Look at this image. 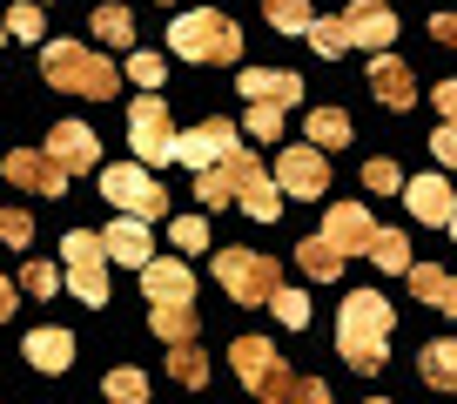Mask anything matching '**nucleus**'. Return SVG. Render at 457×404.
Here are the masks:
<instances>
[{
    "label": "nucleus",
    "mask_w": 457,
    "mask_h": 404,
    "mask_svg": "<svg viewBox=\"0 0 457 404\" xmlns=\"http://www.w3.org/2000/svg\"><path fill=\"white\" fill-rule=\"evenodd\" d=\"M195 196H202V209H222V202H243L256 223H276L283 216V196H276V182H270V169H262L249 148H236L228 162H215V169H202L195 175Z\"/></svg>",
    "instance_id": "nucleus-1"
},
{
    "label": "nucleus",
    "mask_w": 457,
    "mask_h": 404,
    "mask_svg": "<svg viewBox=\"0 0 457 404\" xmlns=\"http://www.w3.org/2000/svg\"><path fill=\"white\" fill-rule=\"evenodd\" d=\"M390 331H397V317H390V297H377V290H350L337 310V350L350 371H384V350H390Z\"/></svg>",
    "instance_id": "nucleus-2"
},
{
    "label": "nucleus",
    "mask_w": 457,
    "mask_h": 404,
    "mask_svg": "<svg viewBox=\"0 0 457 404\" xmlns=\"http://www.w3.org/2000/svg\"><path fill=\"white\" fill-rule=\"evenodd\" d=\"M41 74L54 88H68V95H81V101H108L114 81H121V68H114L108 55H95V47H81V41H47Z\"/></svg>",
    "instance_id": "nucleus-3"
},
{
    "label": "nucleus",
    "mask_w": 457,
    "mask_h": 404,
    "mask_svg": "<svg viewBox=\"0 0 457 404\" xmlns=\"http://www.w3.org/2000/svg\"><path fill=\"white\" fill-rule=\"evenodd\" d=\"M169 47L182 61H202V68H222V61L243 55V28L215 7H195V14H175L169 21Z\"/></svg>",
    "instance_id": "nucleus-4"
},
{
    "label": "nucleus",
    "mask_w": 457,
    "mask_h": 404,
    "mask_svg": "<svg viewBox=\"0 0 457 404\" xmlns=\"http://www.w3.org/2000/svg\"><path fill=\"white\" fill-rule=\"evenodd\" d=\"M228 371L243 377L262 404H289V384H296V371L283 364V350H276L270 337H236V344H228Z\"/></svg>",
    "instance_id": "nucleus-5"
},
{
    "label": "nucleus",
    "mask_w": 457,
    "mask_h": 404,
    "mask_svg": "<svg viewBox=\"0 0 457 404\" xmlns=\"http://www.w3.org/2000/svg\"><path fill=\"white\" fill-rule=\"evenodd\" d=\"M101 196L114 202V216H135V223H162V216H169V189H162L142 162H114V169H101Z\"/></svg>",
    "instance_id": "nucleus-6"
},
{
    "label": "nucleus",
    "mask_w": 457,
    "mask_h": 404,
    "mask_svg": "<svg viewBox=\"0 0 457 404\" xmlns=\"http://www.w3.org/2000/svg\"><path fill=\"white\" fill-rule=\"evenodd\" d=\"M215 283L228 290V303H270L283 290V270L262 249H215Z\"/></svg>",
    "instance_id": "nucleus-7"
},
{
    "label": "nucleus",
    "mask_w": 457,
    "mask_h": 404,
    "mask_svg": "<svg viewBox=\"0 0 457 404\" xmlns=\"http://www.w3.org/2000/svg\"><path fill=\"white\" fill-rule=\"evenodd\" d=\"M61 263H68V290L81 303H108V249H101L95 230H68L61 236Z\"/></svg>",
    "instance_id": "nucleus-8"
},
{
    "label": "nucleus",
    "mask_w": 457,
    "mask_h": 404,
    "mask_svg": "<svg viewBox=\"0 0 457 404\" xmlns=\"http://www.w3.org/2000/svg\"><path fill=\"white\" fill-rule=\"evenodd\" d=\"M129 142H135V162H142V169L175 162V142H182V135H175L162 95H135V108H129Z\"/></svg>",
    "instance_id": "nucleus-9"
},
{
    "label": "nucleus",
    "mask_w": 457,
    "mask_h": 404,
    "mask_svg": "<svg viewBox=\"0 0 457 404\" xmlns=\"http://www.w3.org/2000/svg\"><path fill=\"white\" fill-rule=\"evenodd\" d=\"M236 148H243V129H236V122H202V129H188L182 142H175V162L202 175V169H215V162H228Z\"/></svg>",
    "instance_id": "nucleus-10"
},
{
    "label": "nucleus",
    "mask_w": 457,
    "mask_h": 404,
    "mask_svg": "<svg viewBox=\"0 0 457 404\" xmlns=\"http://www.w3.org/2000/svg\"><path fill=\"white\" fill-rule=\"evenodd\" d=\"M270 182L276 189H289V196H303V202H316L329 189V162H323V148H283V156H276V169H270Z\"/></svg>",
    "instance_id": "nucleus-11"
},
{
    "label": "nucleus",
    "mask_w": 457,
    "mask_h": 404,
    "mask_svg": "<svg viewBox=\"0 0 457 404\" xmlns=\"http://www.w3.org/2000/svg\"><path fill=\"white\" fill-rule=\"evenodd\" d=\"M323 243L337 249L343 263H350V257H370V243H377L370 209H363V202H337V209L323 216Z\"/></svg>",
    "instance_id": "nucleus-12"
},
{
    "label": "nucleus",
    "mask_w": 457,
    "mask_h": 404,
    "mask_svg": "<svg viewBox=\"0 0 457 404\" xmlns=\"http://www.w3.org/2000/svg\"><path fill=\"white\" fill-rule=\"evenodd\" d=\"M343 41L350 47H370V55H390V34H397V14H390L384 0H350L343 7Z\"/></svg>",
    "instance_id": "nucleus-13"
},
{
    "label": "nucleus",
    "mask_w": 457,
    "mask_h": 404,
    "mask_svg": "<svg viewBox=\"0 0 457 404\" xmlns=\"http://www.w3.org/2000/svg\"><path fill=\"white\" fill-rule=\"evenodd\" d=\"M7 182L14 189H34V196H68V169H61L47 148H7Z\"/></svg>",
    "instance_id": "nucleus-14"
},
{
    "label": "nucleus",
    "mask_w": 457,
    "mask_h": 404,
    "mask_svg": "<svg viewBox=\"0 0 457 404\" xmlns=\"http://www.w3.org/2000/svg\"><path fill=\"white\" fill-rule=\"evenodd\" d=\"M47 156L68 175H87V169H101V135L87 129V122H61V129L47 135Z\"/></svg>",
    "instance_id": "nucleus-15"
},
{
    "label": "nucleus",
    "mask_w": 457,
    "mask_h": 404,
    "mask_svg": "<svg viewBox=\"0 0 457 404\" xmlns=\"http://www.w3.org/2000/svg\"><path fill=\"white\" fill-rule=\"evenodd\" d=\"M403 202H411L417 223H437V230H451V216H457V196H451V182H444V169L403 182Z\"/></svg>",
    "instance_id": "nucleus-16"
},
{
    "label": "nucleus",
    "mask_w": 457,
    "mask_h": 404,
    "mask_svg": "<svg viewBox=\"0 0 457 404\" xmlns=\"http://www.w3.org/2000/svg\"><path fill=\"white\" fill-rule=\"evenodd\" d=\"M236 88H243L249 101H276V108H296L303 101V74H289V68H243Z\"/></svg>",
    "instance_id": "nucleus-17"
},
{
    "label": "nucleus",
    "mask_w": 457,
    "mask_h": 404,
    "mask_svg": "<svg viewBox=\"0 0 457 404\" xmlns=\"http://www.w3.org/2000/svg\"><path fill=\"white\" fill-rule=\"evenodd\" d=\"M142 290H148V303H195V276H188V263H175V257H155L142 270Z\"/></svg>",
    "instance_id": "nucleus-18"
},
{
    "label": "nucleus",
    "mask_w": 457,
    "mask_h": 404,
    "mask_svg": "<svg viewBox=\"0 0 457 404\" xmlns=\"http://www.w3.org/2000/svg\"><path fill=\"white\" fill-rule=\"evenodd\" d=\"M101 249H108L114 263H129V270H148V263H155V243H148V223H135V216H114V230L101 236Z\"/></svg>",
    "instance_id": "nucleus-19"
},
{
    "label": "nucleus",
    "mask_w": 457,
    "mask_h": 404,
    "mask_svg": "<svg viewBox=\"0 0 457 404\" xmlns=\"http://www.w3.org/2000/svg\"><path fill=\"white\" fill-rule=\"evenodd\" d=\"M370 95L384 101V108H411V101H417V74L403 68L397 55H377L370 61Z\"/></svg>",
    "instance_id": "nucleus-20"
},
{
    "label": "nucleus",
    "mask_w": 457,
    "mask_h": 404,
    "mask_svg": "<svg viewBox=\"0 0 457 404\" xmlns=\"http://www.w3.org/2000/svg\"><path fill=\"white\" fill-rule=\"evenodd\" d=\"M148 331L162 344H195V303H148Z\"/></svg>",
    "instance_id": "nucleus-21"
},
{
    "label": "nucleus",
    "mask_w": 457,
    "mask_h": 404,
    "mask_svg": "<svg viewBox=\"0 0 457 404\" xmlns=\"http://www.w3.org/2000/svg\"><path fill=\"white\" fill-rule=\"evenodd\" d=\"M417 371H424V384L457 391V337H430V344L417 350Z\"/></svg>",
    "instance_id": "nucleus-22"
},
{
    "label": "nucleus",
    "mask_w": 457,
    "mask_h": 404,
    "mask_svg": "<svg viewBox=\"0 0 457 404\" xmlns=\"http://www.w3.org/2000/svg\"><path fill=\"white\" fill-rule=\"evenodd\" d=\"M411 290L430 303V310H451V317H457V276H451V270H430V263H411Z\"/></svg>",
    "instance_id": "nucleus-23"
},
{
    "label": "nucleus",
    "mask_w": 457,
    "mask_h": 404,
    "mask_svg": "<svg viewBox=\"0 0 457 404\" xmlns=\"http://www.w3.org/2000/svg\"><path fill=\"white\" fill-rule=\"evenodd\" d=\"M28 364L34 371H68L74 364V337L68 331H28Z\"/></svg>",
    "instance_id": "nucleus-24"
},
{
    "label": "nucleus",
    "mask_w": 457,
    "mask_h": 404,
    "mask_svg": "<svg viewBox=\"0 0 457 404\" xmlns=\"http://www.w3.org/2000/svg\"><path fill=\"white\" fill-rule=\"evenodd\" d=\"M87 28H95L101 47H135V14H129V7H114V0H108V7H95Z\"/></svg>",
    "instance_id": "nucleus-25"
},
{
    "label": "nucleus",
    "mask_w": 457,
    "mask_h": 404,
    "mask_svg": "<svg viewBox=\"0 0 457 404\" xmlns=\"http://www.w3.org/2000/svg\"><path fill=\"white\" fill-rule=\"evenodd\" d=\"M310 148H343L350 142V115H343V108H310Z\"/></svg>",
    "instance_id": "nucleus-26"
},
{
    "label": "nucleus",
    "mask_w": 457,
    "mask_h": 404,
    "mask_svg": "<svg viewBox=\"0 0 457 404\" xmlns=\"http://www.w3.org/2000/svg\"><path fill=\"white\" fill-rule=\"evenodd\" d=\"M262 14H270L276 34H310L316 7H310V0H262Z\"/></svg>",
    "instance_id": "nucleus-27"
},
{
    "label": "nucleus",
    "mask_w": 457,
    "mask_h": 404,
    "mask_svg": "<svg viewBox=\"0 0 457 404\" xmlns=\"http://www.w3.org/2000/svg\"><path fill=\"white\" fill-rule=\"evenodd\" d=\"M169 371H175V384H188V391L209 384V358H202L195 344H169Z\"/></svg>",
    "instance_id": "nucleus-28"
},
{
    "label": "nucleus",
    "mask_w": 457,
    "mask_h": 404,
    "mask_svg": "<svg viewBox=\"0 0 457 404\" xmlns=\"http://www.w3.org/2000/svg\"><path fill=\"white\" fill-rule=\"evenodd\" d=\"M296 263H303V276H316V283H329V276L343 270V257L323 243V236H310V243H296Z\"/></svg>",
    "instance_id": "nucleus-29"
},
{
    "label": "nucleus",
    "mask_w": 457,
    "mask_h": 404,
    "mask_svg": "<svg viewBox=\"0 0 457 404\" xmlns=\"http://www.w3.org/2000/svg\"><path fill=\"white\" fill-rule=\"evenodd\" d=\"M370 263H377V270H403V276H411V243H403L397 230H377V243H370Z\"/></svg>",
    "instance_id": "nucleus-30"
},
{
    "label": "nucleus",
    "mask_w": 457,
    "mask_h": 404,
    "mask_svg": "<svg viewBox=\"0 0 457 404\" xmlns=\"http://www.w3.org/2000/svg\"><path fill=\"white\" fill-rule=\"evenodd\" d=\"M108 398L114 404H148V377L135 371V364H114L108 371Z\"/></svg>",
    "instance_id": "nucleus-31"
},
{
    "label": "nucleus",
    "mask_w": 457,
    "mask_h": 404,
    "mask_svg": "<svg viewBox=\"0 0 457 404\" xmlns=\"http://www.w3.org/2000/svg\"><path fill=\"white\" fill-rule=\"evenodd\" d=\"M243 135H262V142H276V135H283V108H276V101H249Z\"/></svg>",
    "instance_id": "nucleus-32"
},
{
    "label": "nucleus",
    "mask_w": 457,
    "mask_h": 404,
    "mask_svg": "<svg viewBox=\"0 0 457 404\" xmlns=\"http://www.w3.org/2000/svg\"><path fill=\"white\" fill-rule=\"evenodd\" d=\"M303 41H310L323 61H337L343 47H350V41H343V21H310V34H303Z\"/></svg>",
    "instance_id": "nucleus-33"
},
{
    "label": "nucleus",
    "mask_w": 457,
    "mask_h": 404,
    "mask_svg": "<svg viewBox=\"0 0 457 404\" xmlns=\"http://www.w3.org/2000/svg\"><path fill=\"white\" fill-rule=\"evenodd\" d=\"M0 243H7V249L34 243V216H28V209H0Z\"/></svg>",
    "instance_id": "nucleus-34"
},
{
    "label": "nucleus",
    "mask_w": 457,
    "mask_h": 404,
    "mask_svg": "<svg viewBox=\"0 0 457 404\" xmlns=\"http://www.w3.org/2000/svg\"><path fill=\"white\" fill-rule=\"evenodd\" d=\"M182 257H195V249H209V223L202 216H175V236H169Z\"/></svg>",
    "instance_id": "nucleus-35"
},
{
    "label": "nucleus",
    "mask_w": 457,
    "mask_h": 404,
    "mask_svg": "<svg viewBox=\"0 0 457 404\" xmlns=\"http://www.w3.org/2000/svg\"><path fill=\"white\" fill-rule=\"evenodd\" d=\"M276 317H283L289 324V331H303V324H310V297H303V290H276Z\"/></svg>",
    "instance_id": "nucleus-36"
},
{
    "label": "nucleus",
    "mask_w": 457,
    "mask_h": 404,
    "mask_svg": "<svg viewBox=\"0 0 457 404\" xmlns=\"http://www.w3.org/2000/svg\"><path fill=\"white\" fill-rule=\"evenodd\" d=\"M363 189L390 196V189H403V169H397V162H384V156H377V162H363Z\"/></svg>",
    "instance_id": "nucleus-37"
},
{
    "label": "nucleus",
    "mask_w": 457,
    "mask_h": 404,
    "mask_svg": "<svg viewBox=\"0 0 457 404\" xmlns=\"http://www.w3.org/2000/svg\"><path fill=\"white\" fill-rule=\"evenodd\" d=\"M21 290H28V297H54L61 270H54V263H28V270H21Z\"/></svg>",
    "instance_id": "nucleus-38"
},
{
    "label": "nucleus",
    "mask_w": 457,
    "mask_h": 404,
    "mask_svg": "<svg viewBox=\"0 0 457 404\" xmlns=\"http://www.w3.org/2000/svg\"><path fill=\"white\" fill-rule=\"evenodd\" d=\"M162 74H169V68H162V55H129V81H142V95H155Z\"/></svg>",
    "instance_id": "nucleus-39"
},
{
    "label": "nucleus",
    "mask_w": 457,
    "mask_h": 404,
    "mask_svg": "<svg viewBox=\"0 0 457 404\" xmlns=\"http://www.w3.org/2000/svg\"><path fill=\"white\" fill-rule=\"evenodd\" d=\"M7 28H14V41H41L47 21H41V7H34V0H21L14 14H7Z\"/></svg>",
    "instance_id": "nucleus-40"
},
{
    "label": "nucleus",
    "mask_w": 457,
    "mask_h": 404,
    "mask_svg": "<svg viewBox=\"0 0 457 404\" xmlns=\"http://www.w3.org/2000/svg\"><path fill=\"white\" fill-rule=\"evenodd\" d=\"M430 148H437V162H444V169H457V122H444V129L430 135Z\"/></svg>",
    "instance_id": "nucleus-41"
},
{
    "label": "nucleus",
    "mask_w": 457,
    "mask_h": 404,
    "mask_svg": "<svg viewBox=\"0 0 457 404\" xmlns=\"http://www.w3.org/2000/svg\"><path fill=\"white\" fill-rule=\"evenodd\" d=\"M289 404H329V391L316 384V377H296V384H289Z\"/></svg>",
    "instance_id": "nucleus-42"
},
{
    "label": "nucleus",
    "mask_w": 457,
    "mask_h": 404,
    "mask_svg": "<svg viewBox=\"0 0 457 404\" xmlns=\"http://www.w3.org/2000/svg\"><path fill=\"white\" fill-rule=\"evenodd\" d=\"M437 115L457 122V81H437Z\"/></svg>",
    "instance_id": "nucleus-43"
},
{
    "label": "nucleus",
    "mask_w": 457,
    "mask_h": 404,
    "mask_svg": "<svg viewBox=\"0 0 457 404\" xmlns=\"http://www.w3.org/2000/svg\"><path fill=\"white\" fill-rule=\"evenodd\" d=\"M430 34H437L444 47H457V14H437V21H430Z\"/></svg>",
    "instance_id": "nucleus-44"
},
{
    "label": "nucleus",
    "mask_w": 457,
    "mask_h": 404,
    "mask_svg": "<svg viewBox=\"0 0 457 404\" xmlns=\"http://www.w3.org/2000/svg\"><path fill=\"white\" fill-rule=\"evenodd\" d=\"M14 303H21V297H14V283H7V276H0V324L14 317Z\"/></svg>",
    "instance_id": "nucleus-45"
},
{
    "label": "nucleus",
    "mask_w": 457,
    "mask_h": 404,
    "mask_svg": "<svg viewBox=\"0 0 457 404\" xmlns=\"http://www.w3.org/2000/svg\"><path fill=\"white\" fill-rule=\"evenodd\" d=\"M0 47H7V21H0Z\"/></svg>",
    "instance_id": "nucleus-46"
},
{
    "label": "nucleus",
    "mask_w": 457,
    "mask_h": 404,
    "mask_svg": "<svg viewBox=\"0 0 457 404\" xmlns=\"http://www.w3.org/2000/svg\"><path fill=\"white\" fill-rule=\"evenodd\" d=\"M451 243H457V216H451Z\"/></svg>",
    "instance_id": "nucleus-47"
},
{
    "label": "nucleus",
    "mask_w": 457,
    "mask_h": 404,
    "mask_svg": "<svg viewBox=\"0 0 457 404\" xmlns=\"http://www.w3.org/2000/svg\"><path fill=\"white\" fill-rule=\"evenodd\" d=\"M370 404H390V398H370Z\"/></svg>",
    "instance_id": "nucleus-48"
},
{
    "label": "nucleus",
    "mask_w": 457,
    "mask_h": 404,
    "mask_svg": "<svg viewBox=\"0 0 457 404\" xmlns=\"http://www.w3.org/2000/svg\"><path fill=\"white\" fill-rule=\"evenodd\" d=\"M162 7H175V0H162Z\"/></svg>",
    "instance_id": "nucleus-49"
}]
</instances>
